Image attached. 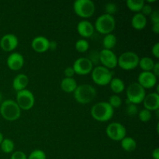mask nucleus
<instances>
[{"instance_id": "1", "label": "nucleus", "mask_w": 159, "mask_h": 159, "mask_svg": "<svg viewBox=\"0 0 159 159\" xmlns=\"http://www.w3.org/2000/svg\"><path fill=\"white\" fill-rule=\"evenodd\" d=\"M114 114V109L108 102H99L91 108V116L99 122H107L112 119Z\"/></svg>"}, {"instance_id": "2", "label": "nucleus", "mask_w": 159, "mask_h": 159, "mask_svg": "<svg viewBox=\"0 0 159 159\" xmlns=\"http://www.w3.org/2000/svg\"><path fill=\"white\" fill-rule=\"evenodd\" d=\"M0 114L6 120L15 121L21 116V110L15 100L6 99L0 106Z\"/></svg>"}, {"instance_id": "3", "label": "nucleus", "mask_w": 159, "mask_h": 159, "mask_svg": "<svg viewBox=\"0 0 159 159\" xmlns=\"http://www.w3.org/2000/svg\"><path fill=\"white\" fill-rule=\"evenodd\" d=\"M73 94L76 102L80 104H88L96 97V89L89 84H82L78 85Z\"/></svg>"}, {"instance_id": "4", "label": "nucleus", "mask_w": 159, "mask_h": 159, "mask_svg": "<svg viewBox=\"0 0 159 159\" xmlns=\"http://www.w3.org/2000/svg\"><path fill=\"white\" fill-rule=\"evenodd\" d=\"M116 27V20L113 16L108 14H102L96 19L94 24V28L99 34H112Z\"/></svg>"}, {"instance_id": "5", "label": "nucleus", "mask_w": 159, "mask_h": 159, "mask_svg": "<svg viewBox=\"0 0 159 159\" xmlns=\"http://www.w3.org/2000/svg\"><path fill=\"white\" fill-rule=\"evenodd\" d=\"M73 9L75 13L79 17L87 19L93 16L96 6L91 0H76L73 5Z\"/></svg>"}, {"instance_id": "6", "label": "nucleus", "mask_w": 159, "mask_h": 159, "mask_svg": "<svg viewBox=\"0 0 159 159\" xmlns=\"http://www.w3.org/2000/svg\"><path fill=\"white\" fill-rule=\"evenodd\" d=\"M140 57L133 51H126L117 58V66L125 71L135 69L138 66Z\"/></svg>"}, {"instance_id": "7", "label": "nucleus", "mask_w": 159, "mask_h": 159, "mask_svg": "<svg viewBox=\"0 0 159 159\" xmlns=\"http://www.w3.org/2000/svg\"><path fill=\"white\" fill-rule=\"evenodd\" d=\"M126 95L127 100L130 103L138 105L143 102L147 94L145 89L141 85H140L138 82H133L127 88Z\"/></svg>"}, {"instance_id": "8", "label": "nucleus", "mask_w": 159, "mask_h": 159, "mask_svg": "<svg viewBox=\"0 0 159 159\" xmlns=\"http://www.w3.org/2000/svg\"><path fill=\"white\" fill-rule=\"evenodd\" d=\"M92 79L98 85H107L113 79V73L110 69L103 66L93 68L91 72Z\"/></svg>"}, {"instance_id": "9", "label": "nucleus", "mask_w": 159, "mask_h": 159, "mask_svg": "<svg viewBox=\"0 0 159 159\" xmlns=\"http://www.w3.org/2000/svg\"><path fill=\"white\" fill-rule=\"evenodd\" d=\"M16 102L21 110H30L34 107L35 103V97L32 92L26 89L17 92Z\"/></svg>"}, {"instance_id": "10", "label": "nucleus", "mask_w": 159, "mask_h": 159, "mask_svg": "<svg viewBox=\"0 0 159 159\" xmlns=\"http://www.w3.org/2000/svg\"><path fill=\"white\" fill-rule=\"evenodd\" d=\"M106 134L110 139L115 141H121L127 136V130L120 123L113 122L107 127Z\"/></svg>"}, {"instance_id": "11", "label": "nucleus", "mask_w": 159, "mask_h": 159, "mask_svg": "<svg viewBox=\"0 0 159 159\" xmlns=\"http://www.w3.org/2000/svg\"><path fill=\"white\" fill-rule=\"evenodd\" d=\"M75 73L79 75H87L90 74L93 69V61L88 57H79L75 61L72 65Z\"/></svg>"}, {"instance_id": "12", "label": "nucleus", "mask_w": 159, "mask_h": 159, "mask_svg": "<svg viewBox=\"0 0 159 159\" xmlns=\"http://www.w3.org/2000/svg\"><path fill=\"white\" fill-rule=\"evenodd\" d=\"M99 61L102 64V66L108 69H113L117 66L118 57L112 50L102 49L99 52Z\"/></svg>"}, {"instance_id": "13", "label": "nucleus", "mask_w": 159, "mask_h": 159, "mask_svg": "<svg viewBox=\"0 0 159 159\" xmlns=\"http://www.w3.org/2000/svg\"><path fill=\"white\" fill-rule=\"evenodd\" d=\"M138 83L144 89H152L156 85L157 77L152 71H142L138 75Z\"/></svg>"}, {"instance_id": "14", "label": "nucleus", "mask_w": 159, "mask_h": 159, "mask_svg": "<svg viewBox=\"0 0 159 159\" xmlns=\"http://www.w3.org/2000/svg\"><path fill=\"white\" fill-rule=\"evenodd\" d=\"M19 44L16 36L12 34H7L3 36L0 40V48L6 52L14 51Z\"/></svg>"}, {"instance_id": "15", "label": "nucleus", "mask_w": 159, "mask_h": 159, "mask_svg": "<svg viewBox=\"0 0 159 159\" xmlns=\"http://www.w3.org/2000/svg\"><path fill=\"white\" fill-rule=\"evenodd\" d=\"M7 66L12 71H19L24 65V57L20 53L13 52L8 57Z\"/></svg>"}, {"instance_id": "16", "label": "nucleus", "mask_w": 159, "mask_h": 159, "mask_svg": "<svg viewBox=\"0 0 159 159\" xmlns=\"http://www.w3.org/2000/svg\"><path fill=\"white\" fill-rule=\"evenodd\" d=\"M144 109L149 111H157L159 110V94L156 92L146 95L143 100Z\"/></svg>"}, {"instance_id": "17", "label": "nucleus", "mask_w": 159, "mask_h": 159, "mask_svg": "<svg viewBox=\"0 0 159 159\" xmlns=\"http://www.w3.org/2000/svg\"><path fill=\"white\" fill-rule=\"evenodd\" d=\"M50 40L43 36H37L33 39L31 47L37 53H44L49 50Z\"/></svg>"}, {"instance_id": "18", "label": "nucleus", "mask_w": 159, "mask_h": 159, "mask_svg": "<svg viewBox=\"0 0 159 159\" xmlns=\"http://www.w3.org/2000/svg\"><path fill=\"white\" fill-rule=\"evenodd\" d=\"M95 28L93 23L89 20H82L77 25V32L81 37L85 38L91 37L94 34Z\"/></svg>"}, {"instance_id": "19", "label": "nucleus", "mask_w": 159, "mask_h": 159, "mask_svg": "<svg viewBox=\"0 0 159 159\" xmlns=\"http://www.w3.org/2000/svg\"><path fill=\"white\" fill-rule=\"evenodd\" d=\"M29 85V78L25 74H19L12 81V87L16 92L26 89Z\"/></svg>"}, {"instance_id": "20", "label": "nucleus", "mask_w": 159, "mask_h": 159, "mask_svg": "<svg viewBox=\"0 0 159 159\" xmlns=\"http://www.w3.org/2000/svg\"><path fill=\"white\" fill-rule=\"evenodd\" d=\"M147 17L144 16L141 12L135 13L131 19V26L137 30H141L147 26Z\"/></svg>"}, {"instance_id": "21", "label": "nucleus", "mask_w": 159, "mask_h": 159, "mask_svg": "<svg viewBox=\"0 0 159 159\" xmlns=\"http://www.w3.org/2000/svg\"><path fill=\"white\" fill-rule=\"evenodd\" d=\"M77 86V82L74 78H64L61 82V88L66 93H73Z\"/></svg>"}, {"instance_id": "22", "label": "nucleus", "mask_w": 159, "mask_h": 159, "mask_svg": "<svg viewBox=\"0 0 159 159\" xmlns=\"http://www.w3.org/2000/svg\"><path fill=\"white\" fill-rule=\"evenodd\" d=\"M109 85L112 92L116 95L123 93L125 89V84L124 81L120 78H113Z\"/></svg>"}, {"instance_id": "23", "label": "nucleus", "mask_w": 159, "mask_h": 159, "mask_svg": "<svg viewBox=\"0 0 159 159\" xmlns=\"http://www.w3.org/2000/svg\"><path fill=\"white\" fill-rule=\"evenodd\" d=\"M155 61L150 57H143L140 58L138 66L143 71H152L155 66Z\"/></svg>"}, {"instance_id": "24", "label": "nucleus", "mask_w": 159, "mask_h": 159, "mask_svg": "<svg viewBox=\"0 0 159 159\" xmlns=\"http://www.w3.org/2000/svg\"><path fill=\"white\" fill-rule=\"evenodd\" d=\"M121 147L125 152H132L137 148V142L131 137L126 136L121 141Z\"/></svg>"}, {"instance_id": "25", "label": "nucleus", "mask_w": 159, "mask_h": 159, "mask_svg": "<svg viewBox=\"0 0 159 159\" xmlns=\"http://www.w3.org/2000/svg\"><path fill=\"white\" fill-rule=\"evenodd\" d=\"M116 37L113 34H110L105 35L102 40V46L104 49L111 50L116 46Z\"/></svg>"}, {"instance_id": "26", "label": "nucleus", "mask_w": 159, "mask_h": 159, "mask_svg": "<svg viewBox=\"0 0 159 159\" xmlns=\"http://www.w3.org/2000/svg\"><path fill=\"white\" fill-rule=\"evenodd\" d=\"M145 2L144 0H127L126 2L127 7L130 11L134 12H141V9L144 5Z\"/></svg>"}, {"instance_id": "27", "label": "nucleus", "mask_w": 159, "mask_h": 159, "mask_svg": "<svg viewBox=\"0 0 159 159\" xmlns=\"http://www.w3.org/2000/svg\"><path fill=\"white\" fill-rule=\"evenodd\" d=\"M0 146H1L2 151L6 154L12 153L15 148V144H14L13 141L9 138H4Z\"/></svg>"}, {"instance_id": "28", "label": "nucleus", "mask_w": 159, "mask_h": 159, "mask_svg": "<svg viewBox=\"0 0 159 159\" xmlns=\"http://www.w3.org/2000/svg\"><path fill=\"white\" fill-rule=\"evenodd\" d=\"M75 47V50L78 52L85 53L89 48V42L85 39H79V40L76 41Z\"/></svg>"}, {"instance_id": "29", "label": "nucleus", "mask_w": 159, "mask_h": 159, "mask_svg": "<svg viewBox=\"0 0 159 159\" xmlns=\"http://www.w3.org/2000/svg\"><path fill=\"white\" fill-rule=\"evenodd\" d=\"M152 117V112L149 111V110H146V109H143L141 111L138 112V118H139L141 122H148L151 120Z\"/></svg>"}, {"instance_id": "30", "label": "nucleus", "mask_w": 159, "mask_h": 159, "mask_svg": "<svg viewBox=\"0 0 159 159\" xmlns=\"http://www.w3.org/2000/svg\"><path fill=\"white\" fill-rule=\"evenodd\" d=\"M108 102L113 109L119 108L122 105V99L118 95L113 94L109 98Z\"/></svg>"}, {"instance_id": "31", "label": "nucleus", "mask_w": 159, "mask_h": 159, "mask_svg": "<svg viewBox=\"0 0 159 159\" xmlns=\"http://www.w3.org/2000/svg\"><path fill=\"white\" fill-rule=\"evenodd\" d=\"M27 159H47V155L43 151L40 149H36L30 154Z\"/></svg>"}, {"instance_id": "32", "label": "nucleus", "mask_w": 159, "mask_h": 159, "mask_svg": "<svg viewBox=\"0 0 159 159\" xmlns=\"http://www.w3.org/2000/svg\"><path fill=\"white\" fill-rule=\"evenodd\" d=\"M118 11V6L116 3L109 2L105 6V13L108 15L113 16V14L116 13Z\"/></svg>"}, {"instance_id": "33", "label": "nucleus", "mask_w": 159, "mask_h": 159, "mask_svg": "<svg viewBox=\"0 0 159 159\" xmlns=\"http://www.w3.org/2000/svg\"><path fill=\"white\" fill-rule=\"evenodd\" d=\"M126 111H127V113L130 116H135V115L138 114V109L137 105L135 104H128L127 105V109H126Z\"/></svg>"}, {"instance_id": "34", "label": "nucleus", "mask_w": 159, "mask_h": 159, "mask_svg": "<svg viewBox=\"0 0 159 159\" xmlns=\"http://www.w3.org/2000/svg\"><path fill=\"white\" fill-rule=\"evenodd\" d=\"M152 11H153V9H152V6H151L150 4H148V3H144V5L143 6L142 9H141V13L143 14V15L144 16L147 17L148 16H150L151 13L152 12Z\"/></svg>"}, {"instance_id": "35", "label": "nucleus", "mask_w": 159, "mask_h": 159, "mask_svg": "<svg viewBox=\"0 0 159 159\" xmlns=\"http://www.w3.org/2000/svg\"><path fill=\"white\" fill-rule=\"evenodd\" d=\"M10 159H27V156L24 152H21V151H16L12 153Z\"/></svg>"}, {"instance_id": "36", "label": "nucleus", "mask_w": 159, "mask_h": 159, "mask_svg": "<svg viewBox=\"0 0 159 159\" xmlns=\"http://www.w3.org/2000/svg\"><path fill=\"white\" fill-rule=\"evenodd\" d=\"M150 20L153 24L159 23V12L158 10H153L151 15L149 16Z\"/></svg>"}, {"instance_id": "37", "label": "nucleus", "mask_w": 159, "mask_h": 159, "mask_svg": "<svg viewBox=\"0 0 159 159\" xmlns=\"http://www.w3.org/2000/svg\"><path fill=\"white\" fill-rule=\"evenodd\" d=\"M64 74H65V78H73L75 75V71L72 67H68L64 71Z\"/></svg>"}, {"instance_id": "38", "label": "nucleus", "mask_w": 159, "mask_h": 159, "mask_svg": "<svg viewBox=\"0 0 159 159\" xmlns=\"http://www.w3.org/2000/svg\"><path fill=\"white\" fill-rule=\"evenodd\" d=\"M152 53L156 58H159V43H156L152 47Z\"/></svg>"}, {"instance_id": "39", "label": "nucleus", "mask_w": 159, "mask_h": 159, "mask_svg": "<svg viewBox=\"0 0 159 159\" xmlns=\"http://www.w3.org/2000/svg\"><path fill=\"white\" fill-rule=\"evenodd\" d=\"M152 73L156 76L157 78L159 76V63L158 62H155V66H154L153 70H152Z\"/></svg>"}, {"instance_id": "40", "label": "nucleus", "mask_w": 159, "mask_h": 159, "mask_svg": "<svg viewBox=\"0 0 159 159\" xmlns=\"http://www.w3.org/2000/svg\"><path fill=\"white\" fill-rule=\"evenodd\" d=\"M57 42H56V41H50L49 50H51V51H55V50L57 49Z\"/></svg>"}, {"instance_id": "41", "label": "nucleus", "mask_w": 159, "mask_h": 159, "mask_svg": "<svg viewBox=\"0 0 159 159\" xmlns=\"http://www.w3.org/2000/svg\"><path fill=\"white\" fill-rule=\"evenodd\" d=\"M152 158L154 159H159V148H156L155 150L152 152Z\"/></svg>"}, {"instance_id": "42", "label": "nucleus", "mask_w": 159, "mask_h": 159, "mask_svg": "<svg viewBox=\"0 0 159 159\" xmlns=\"http://www.w3.org/2000/svg\"><path fill=\"white\" fill-rule=\"evenodd\" d=\"M152 31H153V33H155V34H159V23L153 24V26H152Z\"/></svg>"}, {"instance_id": "43", "label": "nucleus", "mask_w": 159, "mask_h": 159, "mask_svg": "<svg viewBox=\"0 0 159 159\" xmlns=\"http://www.w3.org/2000/svg\"><path fill=\"white\" fill-rule=\"evenodd\" d=\"M3 139H4V138H3V135H2V134L1 132H0V144H1L2 141H3Z\"/></svg>"}]
</instances>
